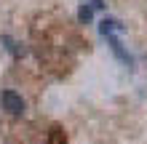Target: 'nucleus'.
Masks as SVG:
<instances>
[{
    "instance_id": "f257e3e1",
    "label": "nucleus",
    "mask_w": 147,
    "mask_h": 144,
    "mask_svg": "<svg viewBox=\"0 0 147 144\" xmlns=\"http://www.w3.org/2000/svg\"><path fill=\"white\" fill-rule=\"evenodd\" d=\"M0 107L5 109L8 115H24V99L22 94H16L13 88H5V91H0Z\"/></svg>"
},
{
    "instance_id": "f03ea898",
    "label": "nucleus",
    "mask_w": 147,
    "mask_h": 144,
    "mask_svg": "<svg viewBox=\"0 0 147 144\" xmlns=\"http://www.w3.org/2000/svg\"><path fill=\"white\" fill-rule=\"evenodd\" d=\"M107 43H110V48H112V54L118 56V62H123L128 70L134 67V56L126 51V46H123V40H120L118 35H107Z\"/></svg>"
},
{
    "instance_id": "7ed1b4c3",
    "label": "nucleus",
    "mask_w": 147,
    "mask_h": 144,
    "mask_svg": "<svg viewBox=\"0 0 147 144\" xmlns=\"http://www.w3.org/2000/svg\"><path fill=\"white\" fill-rule=\"evenodd\" d=\"M126 29V24L115 19V16H105V19L99 21V32H102V38H107V35H120V32Z\"/></svg>"
},
{
    "instance_id": "20e7f679",
    "label": "nucleus",
    "mask_w": 147,
    "mask_h": 144,
    "mask_svg": "<svg viewBox=\"0 0 147 144\" xmlns=\"http://www.w3.org/2000/svg\"><path fill=\"white\" fill-rule=\"evenodd\" d=\"M0 43H3V48H5L13 59H22V56H24V46L19 43V40H13L11 35H0Z\"/></svg>"
},
{
    "instance_id": "39448f33",
    "label": "nucleus",
    "mask_w": 147,
    "mask_h": 144,
    "mask_svg": "<svg viewBox=\"0 0 147 144\" xmlns=\"http://www.w3.org/2000/svg\"><path fill=\"white\" fill-rule=\"evenodd\" d=\"M48 144H67L64 141V131L59 128V125H54V128L48 131Z\"/></svg>"
},
{
    "instance_id": "423d86ee",
    "label": "nucleus",
    "mask_w": 147,
    "mask_h": 144,
    "mask_svg": "<svg viewBox=\"0 0 147 144\" xmlns=\"http://www.w3.org/2000/svg\"><path fill=\"white\" fill-rule=\"evenodd\" d=\"M78 19H80L83 24H88V21L94 19V8H91V5H86V3H83V5H80V11H78Z\"/></svg>"
},
{
    "instance_id": "0eeeda50",
    "label": "nucleus",
    "mask_w": 147,
    "mask_h": 144,
    "mask_svg": "<svg viewBox=\"0 0 147 144\" xmlns=\"http://www.w3.org/2000/svg\"><path fill=\"white\" fill-rule=\"evenodd\" d=\"M86 5H91V8H105V0H88Z\"/></svg>"
}]
</instances>
